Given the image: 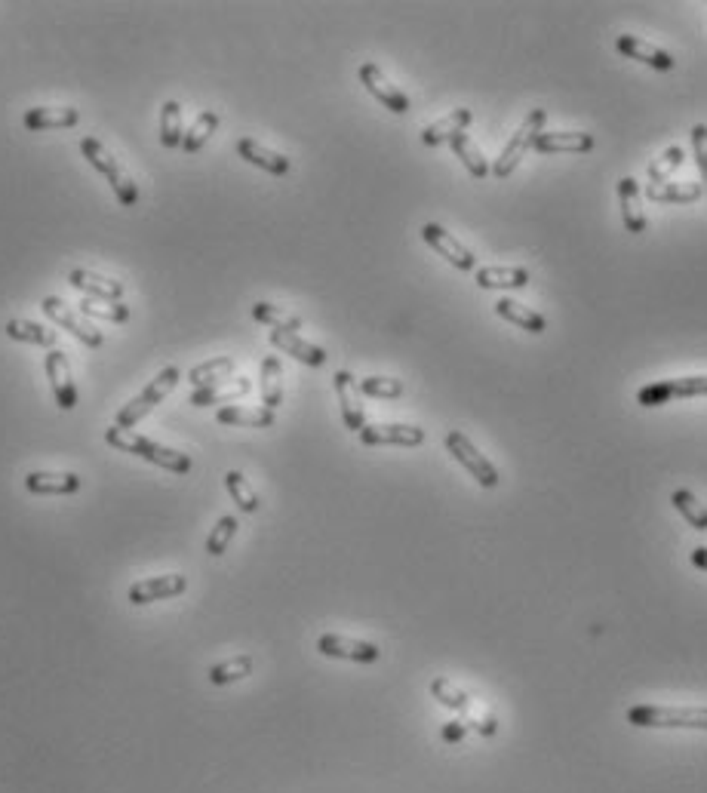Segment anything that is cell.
<instances>
[{
    "instance_id": "6da1fadb",
    "label": "cell",
    "mask_w": 707,
    "mask_h": 793,
    "mask_svg": "<svg viewBox=\"0 0 707 793\" xmlns=\"http://www.w3.org/2000/svg\"><path fill=\"white\" fill-rule=\"evenodd\" d=\"M105 440L108 446H114L117 452H130V455H139L145 462L163 468V471H173V474H188L194 468L191 455L188 452H179V449H170V446H160L148 437H139L133 431H123V428H108L105 431Z\"/></svg>"
},
{
    "instance_id": "7a4b0ae2",
    "label": "cell",
    "mask_w": 707,
    "mask_h": 793,
    "mask_svg": "<svg viewBox=\"0 0 707 793\" xmlns=\"http://www.w3.org/2000/svg\"><path fill=\"white\" fill-rule=\"evenodd\" d=\"M179 379H182V372H179V366H166V369H160L154 379L145 385V391L142 394H136L127 406H123L120 412H117V419H114V428H123V431H130V428H136L145 415L151 412V409H157L166 397L173 394V388L179 385Z\"/></svg>"
},
{
    "instance_id": "3957f363",
    "label": "cell",
    "mask_w": 707,
    "mask_h": 793,
    "mask_svg": "<svg viewBox=\"0 0 707 793\" xmlns=\"http://www.w3.org/2000/svg\"><path fill=\"white\" fill-rule=\"evenodd\" d=\"M628 723L637 729H704L707 732V707L637 704L628 711Z\"/></svg>"
},
{
    "instance_id": "277c9868",
    "label": "cell",
    "mask_w": 707,
    "mask_h": 793,
    "mask_svg": "<svg viewBox=\"0 0 707 793\" xmlns=\"http://www.w3.org/2000/svg\"><path fill=\"white\" fill-rule=\"evenodd\" d=\"M80 151H83V157L90 160V166H96V170L108 179V185H111V191L117 194L120 206H136V200H139V188H136V182L127 176V170H123V166L114 160V154H111L96 136L80 139Z\"/></svg>"
},
{
    "instance_id": "5b68a950",
    "label": "cell",
    "mask_w": 707,
    "mask_h": 793,
    "mask_svg": "<svg viewBox=\"0 0 707 793\" xmlns=\"http://www.w3.org/2000/svg\"><path fill=\"white\" fill-rule=\"evenodd\" d=\"M545 120H548V111H545V108H532V111L526 114V120L520 123V130L514 133V139L505 145L502 157H498L495 166H492V176H495V179H508V176L517 170L520 160L526 157V151L535 148V139L545 133Z\"/></svg>"
},
{
    "instance_id": "8992f818",
    "label": "cell",
    "mask_w": 707,
    "mask_h": 793,
    "mask_svg": "<svg viewBox=\"0 0 707 793\" xmlns=\"http://www.w3.org/2000/svg\"><path fill=\"white\" fill-rule=\"evenodd\" d=\"M446 449H449V455L455 458V462H459L483 489H495L498 486V468L489 462V458L468 440V434H462V431H449L446 434Z\"/></svg>"
},
{
    "instance_id": "52a82bcc",
    "label": "cell",
    "mask_w": 707,
    "mask_h": 793,
    "mask_svg": "<svg viewBox=\"0 0 707 793\" xmlns=\"http://www.w3.org/2000/svg\"><path fill=\"white\" fill-rule=\"evenodd\" d=\"M683 397H707V375H683V379H664V382H652L646 388L637 391V403L652 409V406H664L671 400H683Z\"/></svg>"
},
{
    "instance_id": "ba28073f",
    "label": "cell",
    "mask_w": 707,
    "mask_h": 793,
    "mask_svg": "<svg viewBox=\"0 0 707 793\" xmlns=\"http://www.w3.org/2000/svg\"><path fill=\"white\" fill-rule=\"evenodd\" d=\"M317 652L326 658H342V661H357V664H372L382 658V649L366 640H351L342 634H320L317 637Z\"/></svg>"
},
{
    "instance_id": "9c48e42d",
    "label": "cell",
    "mask_w": 707,
    "mask_h": 793,
    "mask_svg": "<svg viewBox=\"0 0 707 793\" xmlns=\"http://www.w3.org/2000/svg\"><path fill=\"white\" fill-rule=\"evenodd\" d=\"M360 83L366 87V93L369 96H376L388 111H394V114H406L412 105H409V96L403 93V90H397L394 83L385 77V71L376 65V62H363L360 65Z\"/></svg>"
},
{
    "instance_id": "30bf717a",
    "label": "cell",
    "mask_w": 707,
    "mask_h": 793,
    "mask_svg": "<svg viewBox=\"0 0 707 793\" xmlns=\"http://www.w3.org/2000/svg\"><path fill=\"white\" fill-rule=\"evenodd\" d=\"M185 591H188V578L179 575V572H170V575H154V578L136 581L127 597H130L133 606H148V603H157V600H173V597H179Z\"/></svg>"
},
{
    "instance_id": "8fae6325",
    "label": "cell",
    "mask_w": 707,
    "mask_h": 793,
    "mask_svg": "<svg viewBox=\"0 0 707 793\" xmlns=\"http://www.w3.org/2000/svg\"><path fill=\"white\" fill-rule=\"evenodd\" d=\"M40 308H44V314L53 320V323H59V326H65L71 336L77 339V342H83L87 348H99L105 339H102V332L93 326V323H87V320H80L62 299H56V296H47L44 302H40Z\"/></svg>"
},
{
    "instance_id": "7c38bea8",
    "label": "cell",
    "mask_w": 707,
    "mask_h": 793,
    "mask_svg": "<svg viewBox=\"0 0 707 793\" xmlns=\"http://www.w3.org/2000/svg\"><path fill=\"white\" fill-rule=\"evenodd\" d=\"M422 237H425V243L431 246V249H437V253L452 265V268H459V271H474V265H477V256L471 253V249L465 246V243H459L455 240L443 225H434V222H428L425 228H422Z\"/></svg>"
},
{
    "instance_id": "4fadbf2b",
    "label": "cell",
    "mask_w": 707,
    "mask_h": 793,
    "mask_svg": "<svg viewBox=\"0 0 707 793\" xmlns=\"http://www.w3.org/2000/svg\"><path fill=\"white\" fill-rule=\"evenodd\" d=\"M332 382H336V394H339V403H342V422L348 431H363L366 428V415H363V403H360V382L348 369H339L332 375Z\"/></svg>"
},
{
    "instance_id": "5bb4252c",
    "label": "cell",
    "mask_w": 707,
    "mask_h": 793,
    "mask_svg": "<svg viewBox=\"0 0 707 793\" xmlns=\"http://www.w3.org/2000/svg\"><path fill=\"white\" fill-rule=\"evenodd\" d=\"M44 369H47V379H50V388H53V397H56V406L59 409H74L77 406V388L71 382V366L65 360L62 351H50L47 360H44Z\"/></svg>"
},
{
    "instance_id": "9a60e30c",
    "label": "cell",
    "mask_w": 707,
    "mask_h": 793,
    "mask_svg": "<svg viewBox=\"0 0 707 793\" xmlns=\"http://www.w3.org/2000/svg\"><path fill=\"white\" fill-rule=\"evenodd\" d=\"M615 50H618L621 56L637 59V62H643V65H649V68H655V71H671V68H674V56H671L668 50H661V47L649 44V40H643V37H637V34H621V37L615 40Z\"/></svg>"
},
{
    "instance_id": "2e32d148",
    "label": "cell",
    "mask_w": 707,
    "mask_h": 793,
    "mask_svg": "<svg viewBox=\"0 0 707 793\" xmlns=\"http://www.w3.org/2000/svg\"><path fill=\"white\" fill-rule=\"evenodd\" d=\"M363 446H422L425 431L415 425H366L360 431Z\"/></svg>"
},
{
    "instance_id": "e0dca14e",
    "label": "cell",
    "mask_w": 707,
    "mask_h": 793,
    "mask_svg": "<svg viewBox=\"0 0 707 793\" xmlns=\"http://www.w3.org/2000/svg\"><path fill=\"white\" fill-rule=\"evenodd\" d=\"M68 283L80 292H87V299H105V302H120L123 296V283L120 280H111V277H102V274H93L87 268H74L68 274Z\"/></svg>"
},
{
    "instance_id": "ac0fdd59",
    "label": "cell",
    "mask_w": 707,
    "mask_h": 793,
    "mask_svg": "<svg viewBox=\"0 0 707 793\" xmlns=\"http://www.w3.org/2000/svg\"><path fill=\"white\" fill-rule=\"evenodd\" d=\"M80 120V111L65 105V108H28L22 123L31 133H47V130H68Z\"/></svg>"
},
{
    "instance_id": "d6986e66",
    "label": "cell",
    "mask_w": 707,
    "mask_h": 793,
    "mask_svg": "<svg viewBox=\"0 0 707 793\" xmlns=\"http://www.w3.org/2000/svg\"><path fill=\"white\" fill-rule=\"evenodd\" d=\"M471 120H474V114H471L468 108H455L452 114L440 117L437 123H431V127L422 130V142H425L428 148H437V145H443V142H452L459 133H468Z\"/></svg>"
},
{
    "instance_id": "ffe728a7",
    "label": "cell",
    "mask_w": 707,
    "mask_h": 793,
    "mask_svg": "<svg viewBox=\"0 0 707 793\" xmlns=\"http://www.w3.org/2000/svg\"><path fill=\"white\" fill-rule=\"evenodd\" d=\"M237 154H240L246 163L259 166V170H265V173H271V176H286L289 170H293V163H289V157H283V154H277V151L259 145L256 139H240V142H237Z\"/></svg>"
},
{
    "instance_id": "44dd1931",
    "label": "cell",
    "mask_w": 707,
    "mask_h": 793,
    "mask_svg": "<svg viewBox=\"0 0 707 793\" xmlns=\"http://www.w3.org/2000/svg\"><path fill=\"white\" fill-rule=\"evenodd\" d=\"M271 345L280 348V351L289 354V357H296V360L305 363V366H323V363H326V351L317 348V345H311V342H305V339L299 336V332H280V329H271Z\"/></svg>"
},
{
    "instance_id": "7402d4cb",
    "label": "cell",
    "mask_w": 707,
    "mask_h": 793,
    "mask_svg": "<svg viewBox=\"0 0 707 793\" xmlns=\"http://www.w3.org/2000/svg\"><path fill=\"white\" fill-rule=\"evenodd\" d=\"M83 483L77 474L65 471V474H53V471H31L25 477V489L31 495H71L77 492Z\"/></svg>"
},
{
    "instance_id": "603a6c76",
    "label": "cell",
    "mask_w": 707,
    "mask_h": 793,
    "mask_svg": "<svg viewBox=\"0 0 707 793\" xmlns=\"http://www.w3.org/2000/svg\"><path fill=\"white\" fill-rule=\"evenodd\" d=\"M249 391H253V382L249 379H231V382H219V385H213V388H200V391H194L191 394V406H197V409H203V406H219V403H234V400H240V397H246Z\"/></svg>"
},
{
    "instance_id": "cb8c5ba5",
    "label": "cell",
    "mask_w": 707,
    "mask_h": 793,
    "mask_svg": "<svg viewBox=\"0 0 707 793\" xmlns=\"http://www.w3.org/2000/svg\"><path fill=\"white\" fill-rule=\"evenodd\" d=\"M618 200H621V222L631 234H643L646 231V216L640 206V182L625 176L618 182Z\"/></svg>"
},
{
    "instance_id": "d4e9b609",
    "label": "cell",
    "mask_w": 707,
    "mask_h": 793,
    "mask_svg": "<svg viewBox=\"0 0 707 793\" xmlns=\"http://www.w3.org/2000/svg\"><path fill=\"white\" fill-rule=\"evenodd\" d=\"M535 151H542V154H560V151L585 154V151H594V136L591 133H542L535 139Z\"/></svg>"
},
{
    "instance_id": "484cf974",
    "label": "cell",
    "mask_w": 707,
    "mask_h": 793,
    "mask_svg": "<svg viewBox=\"0 0 707 793\" xmlns=\"http://www.w3.org/2000/svg\"><path fill=\"white\" fill-rule=\"evenodd\" d=\"M219 425H237V428H271L274 425V412L265 406H222L216 412Z\"/></svg>"
},
{
    "instance_id": "4316f807",
    "label": "cell",
    "mask_w": 707,
    "mask_h": 793,
    "mask_svg": "<svg viewBox=\"0 0 707 793\" xmlns=\"http://www.w3.org/2000/svg\"><path fill=\"white\" fill-rule=\"evenodd\" d=\"M234 366H237L234 357H213V360H203V363H197V366L188 372V382L194 385V391H200V388H213V385L231 379Z\"/></svg>"
},
{
    "instance_id": "83f0119b",
    "label": "cell",
    "mask_w": 707,
    "mask_h": 793,
    "mask_svg": "<svg viewBox=\"0 0 707 793\" xmlns=\"http://www.w3.org/2000/svg\"><path fill=\"white\" fill-rule=\"evenodd\" d=\"M495 314L502 320H508V323H517L526 332H535V336H542V332L548 329V320L542 314L520 305V302H514V299H498L495 302Z\"/></svg>"
},
{
    "instance_id": "f1b7e54d",
    "label": "cell",
    "mask_w": 707,
    "mask_h": 793,
    "mask_svg": "<svg viewBox=\"0 0 707 793\" xmlns=\"http://www.w3.org/2000/svg\"><path fill=\"white\" fill-rule=\"evenodd\" d=\"M259 388H262V403L265 409H277L283 403V366L277 354H268L262 360V372H259Z\"/></svg>"
},
{
    "instance_id": "f546056e",
    "label": "cell",
    "mask_w": 707,
    "mask_h": 793,
    "mask_svg": "<svg viewBox=\"0 0 707 793\" xmlns=\"http://www.w3.org/2000/svg\"><path fill=\"white\" fill-rule=\"evenodd\" d=\"M529 283V271L526 268H480L477 271V286L480 289H523Z\"/></svg>"
},
{
    "instance_id": "4dcf8cb0",
    "label": "cell",
    "mask_w": 707,
    "mask_h": 793,
    "mask_svg": "<svg viewBox=\"0 0 707 793\" xmlns=\"http://www.w3.org/2000/svg\"><path fill=\"white\" fill-rule=\"evenodd\" d=\"M701 182H664L646 185V197L655 203H695L701 197Z\"/></svg>"
},
{
    "instance_id": "1f68e13d",
    "label": "cell",
    "mask_w": 707,
    "mask_h": 793,
    "mask_svg": "<svg viewBox=\"0 0 707 793\" xmlns=\"http://www.w3.org/2000/svg\"><path fill=\"white\" fill-rule=\"evenodd\" d=\"M449 145H452L455 157H459V160L465 163V170H468L474 179H486V176L492 173V170H489V163H486V157L480 154L477 142H474L468 133H459V136H455Z\"/></svg>"
},
{
    "instance_id": "d6a6232c",
    "label": "cell",
    "mask_w": 707,
    "mask_h": 793,
    "mask_svg": "<svg viewBox=\"0 0 707 793\" xmlns=\"http://www.w3.org/2000/svg\"><path fill=\"white\" fill-rule=\"evenodd\" d=\"M219 130V114L216 111H200L197 120L191 123V130L182 139V151L185 154H197L206 142L213 139V133Z\"/></svg>"
},
{
    "instance_id": "836d02e7",
    "label": "cell",
    "mask_w": 707,
    "mask_h": 793,
    "mask_svg": "<svg viewBox=\"0 0 707 793\" xmlns=\"http://www.w3.org/2000/svg\"><path fill=\"white\" fill-rule=\"evenodd\" d=\"M185 130H182V105L179 102H163L160 108V142L163 148H182Z\"/></svg>"
},
{
    "instance_id": "e575fe53",
    "label": "cell",
    "mask_w": 707,
    "mask_h": 793,
    "mask_svg": "<svg viewBox=\"0 0 707 793\" xmlns=\"http://www.w3.org/2000/svg\"><path fill=\"white\" fill-rule=\"evenodd\" d=\"M7 336L16 339V342H28V345H40V348H50L56 345V332L53 329H44L40 323H31V320H10L7 323Z\"/></svg>"
},
{
    "instance_id": "d590c367",
    "label": "cell",
    "mask_w": 707,
    "mask_h": 793,
    "mask_svg": "<svg viewBox=\"0 0 707 793\" xmlns=\"http://www.w3.org/2000/svg\"><path fill=\"white\" fill-rule=\"evenodd\" d=\"M253 667H256L253 655H237V658H228V661H222V664H213V667H210V683H213V686H228V683H237V680H243V677L253 674Z\"/></svg>"
},
{
    "instance_id": "8d00e7d4",
    "label": "cell",
    "mask_w": 707,
    "mask_h": 793,
    "mask_svg": "<svg viewBox=\"0 0 707 793\" xmlns=\"http://www.w3.org/2000/svg\"><path fill=\"white\" fill-rule=\"evenodd\" d=\"M253 317L271 329H280V332H299L302 329V317L289 314L286 308L280 305H271V302H256L253 305Z\"/></svg>"
},
{
    "instance_id": "74e56055",
    "label": "cell",
    "mask_w": 707,
    "mask_h": 793,
    "mask_svg": "<svg viewBox=\"0 0 707 793\" xmlns=\"http://www.w3.org/2000/svg\"><path fill=\"white\" fill-rule=\"evenodd\" d=\"M225 489H228V495L234 498L237 508H240L243 514H256V511L262 508L256 489L246 483V477H243L240 471H228V474H225Z\"/></svg>"
},
{
    "instance_id": "f35d334b",
    "label": "cell",
    "mask_w": 707,
    "mask_h": 793,
    "mask_svg": "<svg viewBox=\"0 0 707 793\" xmlns=\"http://www.w3.org/2000/svg\"><path fill=\"white\" fill-rule=\"evenodd\" d=\"M671 502H674V508L680 511V517H683L692 529L707 532V508L698 502V498H695L689 489H677V492L671 495Z\"/></svg>"
},
{
    "instance_id": "ab89813d",
    "label": "cell",
    "mask_w": 707,
    "mask_h": 793,
    "mask_svg": "<svg viewBox=\"0 0 707 793\" xmlns=\"http://www.w3.org/2000/svg\"><path fill=\"white\" fill-rule=\"evenodd\" d=\"M80 314L83 317H96V320H108V323H127L130 320V308L120 302H105V299H83L80 302Z\"/></svg>"
},
{
    "instance_id": "60d3db41",
    "label": "cell",
    "mask_w": 707,
    "mask_h": 793,
    "mask_svg": "<svg viewBox=\"0 0 707 793\" xmlns=\"http://www.w3.org/2000/svg\"><path fill=\"white\" fill-rule=\"evenodd\" d=\"M431 695H434L443 707H449V711H468V707H471V695L462 692L455 683H449L446 677L431 680Z\"/></svg>"
},
{
    "instance_id": "b9f144b4",
    "label": "cell",
    "mask_w": 707,
    "mask_h": 793,
    "mask_svg": "<svg viewBox=\"0 0 707 793\" xmlns=\"http://www.w3.org/2000/svg\"><path fill=\"white\" fill-rule=\"evenodd\" d=\"M683 160H686L683 148H677V145H674V148H668V151H664V154H661V157H658V160L649 166V185H664V182L671 179V173H674V170H680Z\"/></svg>"
},
{
    "instance_id": "7bdbcfd3",
    "label": "cell",
    "mask_w": 707,
    "mask_h": 793,
    "mask_svg": "<svg viewBox=\"0 0 707 793\" xmlns=\"http://www.w3.org/2000/svg\"><path fill=\"white\" fill-rule=\"evenodd\" d=\"M403 382L400 379H391V375H369V379L360 382V394H369V397H382V400H397L403 397Z\"/></svg>"
},
{
    "instance_id": "ee69618b",
    "label": "cell",
    "mask_w": 707,
    "mask_h": 793,
    "mask_svg": "<svg viewBox=\"0 0 707 793\" xmlns=\"http://www.w3.org/2000/svg\"><path fill=\"white\" fill-rule=\"evenodd\" d=\"M237 526H240L237 517H222L213 526L210 538H206V554H210V557H222L228 551V545H231V538L237 535Z\"/></svg>"
},
{
    "instance_id": "f6af8a7d",
    "label": "cell",
    "mask_w": 707,
    "mask_h": 793,
    "mask_svg": "<svg viewBox=\"0 0 707 793\" xmlns=\"http://www.w3.org/2000/svg\"><path fill=\"white\" fill-rule=\"evenodd\" d=\"M689 139H692L695 163H698V173H701V191L707 194V127H704V123H695Z\"/></svg>"
},
{
    "instance_id": "bcb514c9",
    "label": "cell",
    "mask_w": 707,
    "mask_h": 793,
    "mask_svg": "<svg viewBox=\"0 0 707 793\" xmlns=\"http://www.w3.org/2000/svg\"><path fill=\"white\" fill-rule=\"evenodd\" d=\"M465 735H468V723H462V720L443 723V729H440V738H443V744H462V741H465Z\"/></svg>"
},
{
    "instance_id": "7dc6e473",
    "label": "cell",
    "mask_w": 707,
    "mask_h": 793,
    "mask_svg": "<svg viewBox=\"0 0 707 793\" xmlns=\"http://www.w3.org/2000/svg\"><path fill=\"white\" fill-rule=\"evenodd\" d=\"M474 726H477V732H480V735H486V738L498 732V723H495V717H489V714H486L483 720H477Z\"/></svg>"
},
{
    "instance_id": "c3c4849f",
    "label": "cell",
    "mask_w": 707,
    "mask_h": 793,
    "mask_svg": "<svg viewBox=\"0 0 707 793\" xmlns=\"http://www.w3.org/2000/svg\"><path fill=\"white\" fill-rule=\"evenodd\" d=\"M689 560H692V566H695V569L707 572V548H695V551L689 554Z\"/></svg>"
}]
</instances>
